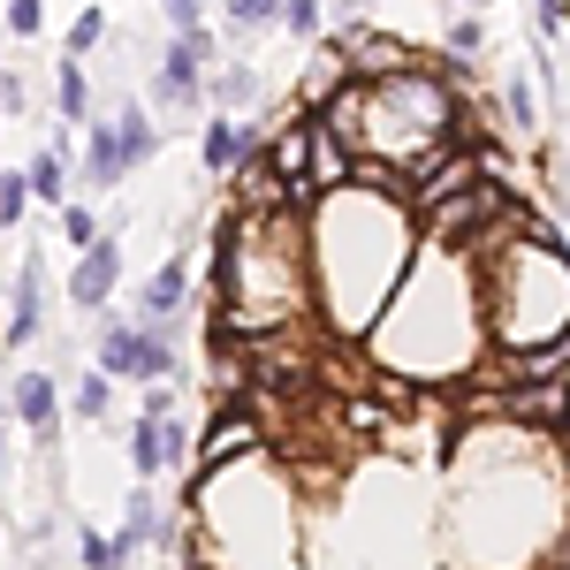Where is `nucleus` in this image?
I'll return each mask as SVG.
<instances>
[{
	"instance_id": "nucleus-27",
	"label": "nucleus",
	"mask_w": 570,
	"mask_h": 570,
	"mask_svg": "<svg viewBox=\"0 0 570 570\" xmlns=\"http://www.w3.org/2000/svg\"><path fill=\"white\" fill-rule=\"evenodd\" d=\"M0 16H8L16 39H39L46 31V0H0Z\"/></svg>"
},
{
	"instance_id": "nucleus-14",
	"label": "nucleus",
	"mask_w": 570,
	"mask_h": 570,
	"mask_svg": "<svg viewBox=\"0 0 570 570\" xmlns=\"http://www.w3.org/2000/svg\"><path fill=\"white\" fill-rule=\"evenodd\" d=\"M198 153H206V168H214V176H244V168H252V153H259V130H244V122L214 115L206 137H198Z\"/></svg>"
},
{
	"instance_id": "nucleus-8",
	"label": "nucleus",
	"mask_w": 570,
	"mask_h": 570,
	"mask_svg": "<svg viewBox=\"0 0 570 570\" xmlns=\"http://www.w3.org/2000/svg\"><path fill=\"white\" fill-rule=\"evenodd\" d=\"M214 85V31L198 23V31H176L168 53H160V69H153V107H168V115H190L198 99Z\"/></svg>"
},
{
	"instance_id": "nucleus-25",
	"label": "nucleus",
	"mask_w": 570,
	"mask_h": 570,
	"mask_svg": "<svg viewBox=\"0 0 570 570\" xmlns=\"http://www.w3.org/2000/svg\"><path fill=\"white\" fill-rule=\"evenodd\" d=\"M23 214H31V176H8L0 168V228H16Z\"/></svg>"
},
{
	"instance_id": "nucleus-32",
	"label": "nucleus",
	"mask_w": 570,
	"mask_h": 570,
	"mask_svg": "<svg viewBox=\"0 0 570 570\" xmlns=\"http://www.w3.org/2000/svg\"><path fill=\"white\" fill-rule=\"evenodd\" d=\"M8 434H16V411L0 403V472H8Z\"/></svg>"
},
{
	"instance_id": "nucleus-24",
	"label": "nucleus",
	"mask_w": 570,
	"mask_h": 570,
	"mask_svg": "<svg viewBox=\"0 0 570 570\" xmlns=\"http://www.w3.org/2000/svg\"><path fill=\"white\" fill-rule=\"evenodd\" d=\"M53 220H61V236H69L77 252H91V244H99V214H91V206H77V198H69Z\"/></svg>"
},
{
	"instance_id": "nucleus-26",
	"label": "nucleus",
	"mask_w": 570,
	"mask_h": 570,
	"mask_svg": "<svg viewBox=\"0 0 570 570\" xmlns=\"http://www.w3.org/2000/svg\"><path fill=\"white\" fill-rule=\"evenodd\" d=\"M99 39H107V8H85V16L69 23V39H61V46H69V53L85 61V53H91V46H99Z\"/></svg>"
},
{
	"instance_id": "nucleus-13",
	"label": "nucleus",
	"mask_w": 570,
	"mask_h": 570,
	"mask_svg": "<svg viewBox=\"0 0 570 570\" xmlns=\"http://www.w3.org/2000/svg\"><path fill=\"white\" fill-rule=\"evenodd\" d=\"M8 411H16V426H31L39 441H53V426H61V389H53V373H16V381H8Z\"/></svg>"
},
{
	"instance_id": "nucleus-23",
	"label": "nucleus",
	"mask_w": 570,
	"mask_h": 570,
	"mask_svg": "<svg viewBox=\"0 0 570 570\" xmlns=\"http://www.w3.org/2000/svg\"><path fill=\"white\" fill-rule=\"evenodd\" d=\"M441 46H449V61H480V46H487V31H480V8H464L449 31H441Z\"/></svg>"
},
{
	"instance_id": "nucleus-20",
	"label": "nucleus",
	"mask_w": 570,
	"mask_h": 570,
	"mask_svg": "<svg viewBox=\"0 0 570 570\" xmlns=\"http://www.w3.org/2000/svg\"><path fill=\"white\" fill-rule=\"evenodd\" d=\"M206 91H214L220 107H252V99H259V69H252V61H220Z\"/></svg>"
},
{
	"instance_id": "nucleus-11",
	"label": "nucleus",
	"mask_w": 570,
	"mask_h": 570,
	"mask_svg": "<svg viewBox=\"0 0 570 570\" xmlns=\"http://www.w3.org/2000/svg\"><path fill=\"white\" fill-rule=\"evenodd\" d=\"M115 289H122V244H115V236H99L85 259H77V274H69V305L107 312V305H115Z\"/></svg>"
},
{
	"instance_id": "nucleus-19",
	"label": "nucleus",
	"mask_w": 570,
	"mask_h": 570,
	"mask_svg": "<svg viewBox=\"0 0 570 570\" xmlns=\"http://www.w3.org/2000/svg\"><path fill=\"white\" fill-rule=\"evenodd\" d=\"M122 525L153 548V540H168V518H160V502H153V480H137L130 487V502H122Z\"/></svg>"
},
{
	"instance_id": "nucleus-29",
	"label": "nucleus",
	"mask_w": 570,
	"mask_h": 570,
	"mask_svg": "<svg viewBox=\"0 0 570 570\" xmlns=\"http://www.w3.org/2000/svg\"><path fill=\"white\" fill-rule=\"evenodd\" d=\"M510 122H518V130L540 122V107H532V77H510Z\"/></svg>"
},
{
	"instance_id": "nucleus-28",
	"label": "nucleus",
	"mask_w": 570,
	"mask_h": 570,
	"mask_svg": "<svg viewBox=\"0 0 570 570\" xmlns=\"http://www.w3.org/2000/svg\"><path fill=\"white\" fill-rule=\"evenodd\" d=\"M282 31L289 39H320V0H282Z\"/></svg>"
},
{
	"instance_id": "nucleus-4",
	"label": "nucleus",
	"mask_w": 570,
	"mask_h": 570,
	"mask_svg": "<svg viewBox=\"0 0 570 570\" xmlns=\"http://www.w3.org/2000/svg\"><path fill=\"white\" fill-rule=\"evenodd\" d=\"M320 122L343 137L365 168H381V176H426L441 160V145H449V130H456V99H449L441 77H419L403 61L389 77H373L365 91H343Z\"/></svg>"
},
{
	"instance_id": "nucleus-12",
	"label": "nucleus",
	"mask_w": 570,
	"mask_h": 570,
	"mask_svg": "<svg viewBox=\"0 0 570 570\" xmlns=\"http://www.w3.org/2000/svg\"><path fill=\"white\" fill-rule=\"evenodd\" d=\"M39 320H46V259L23 252V274H16V289H8V351L39 343Z\"/></svg>"
},
{
	"instance_id": "nucleus-5",
	"label": "nucleus",
	"mask_w": 570,
	"mask_h": 570,
	"mask_svg": "<svg viewBox=\"0 0 570 570\" xmlns=\"http://www.w3.org/2000/svg\"><path fill=\"white\" fill-rule=\"evenodd\" d=\"M220 320L236 327H274V320H297L305 312V282H312V236L305 220L289 214H244L220 236Z\"/></svg>"
},
{
	"instance_id": "nucleus-15",
	"label": "nucleus",
	"mask_w": 570,
	"mask_h": 570,
	"mask_svg": "<svg viewBox=\"0 0 570 570\" xmlns=\"http://www.w3.org/2000/svg\"><path fill=\"white\" fill-rule=\"evenodd\" d=\"M183 305H190V274H183V259H160L145 274V289H137V312L145 320H176Z\"/></svg>"
},
{
	"instance_id": "nucleus-9",
	"label": "nucleus",
	"mask_w": 570,
	"mask_h": 570,
	"mask_svg": "<svg viewBox=\"0 0 570 570\" xmlns=\"http://www.w3.org/2000/svg\"><path fill=\"white\" fill-rule=\"evenodd\" d=\"M130 464H137V480H168V472L183 464V419L176 411H137Z\"/></svg>"
},
{
	"instance_id": "nucleus-18",
	"label": "nucleus",
	"mask_w": 570,
	"mask_h": 570,
	"mask_svg": "<svg viewBox=\"0 0 570 570\" xmlns=\"http://www.w3.org/2000/svg\"><path fill=\"white\" fill-rule=\"evenodd\" d=\"M252 441H259L252 419H214V434H206V472L228 464V456H252Z\"/></svg>"
},
{
	"instance_id": "nucleus-22",
	"label": "nucleus",
	"mask_w": 570,
	"mask_h": 570,
	"mask_svg": "<svg viewBox=\"0 0 570 570\" xmlns=\"http://www.w3.org/2000/svg\"><path fill=\"white\" fill-rule=\"evenodd\" d=\"M228 31H282V0H228Z\"/></svg>"
},
{
	"instance_id": "nucleus-21",
	"label": "nucleus",
	"mask_w": 570,
	"mask_h": 570,
	"mask_svg": "<svg viewBox=\"0 0 570 570\" xmlns=\"http://www.w3.org/2000/svg\"><path fill=\"white\" fill-rule=\"evenodd\" d=\"M69 411H77V419H107V411H115V373H99V365H91L85 381L69 389Z\"/></svg>"
},
{
	"instance_id": "nucleus-16",
	"label": "nucleus",
	"mask_w": 570,
	"mask_h": 570,
	"mask_svg": "<svg viewBox=\"0 0 570 570\" xmlns=\"http://www.w3.org/2000/svg\"><path fill=\"white\" fill-rule=\"evenodd\" d=\"M53 115L61 122H91V77L77 53H61V69H53Z\"/></svg>"
},
{
	"instance_id": "nucleus-2",
	"label": "nucleus",
	"mask_w": 570,
	"mask_h": 570,
	"mask_svg": "<svg viewBox=\"0 0 570 570\" xmlns=\"http://www.w3.org/2000/svg\"><path fill=\"white\" fill-rule=\"evenodd\" d=\"M312 282H320V305L327 320L351 335V327H373L389 312L395 282L419 259V228H411V206L389 198L381 183H335L320 190L312 206Z\"/></svg>"
},
{
	"instance_id": "nucleus-3",
	"label": "nucleus",
	"mask_w": 570,
	"mask_h": 570,
	"mask_svg": "<svg viewBox=\"0 0 570 570\" xmlns=\"http://www.w3.org/2000/svg\"><path fill=\"white\" fill-rule=\"evenodd\" d=\"M373 327H381L373 351H381V365H395V373H411V381H449V373H464V365L480 357V335H487L480 274L464 259V244L434 228Z\"/></svg>"
},
{
	"instance_id": "nucleus-30",
	"label": "nucleus",
	"mask_w": 570,
	"mask_h": 570,
	"mask_svg": "<svg viewBox=\"0 0 570 570\" xmlns=\"http://www.w3.org/2000/svg\"><path fill=\"white\" fill-rule=\"evenodd\" d=\"M160 16H168V31H198L206 23V0H160Z\"/></svg>"
},
{
	"instance_id": "nucleus-1",
	"label": "nucleus",
	"mask_w": 570,
	"mask_h": 570,
	"mask_svg": "<svg viewBox=\"0 0 570 570\" xmlns=\"http://www.w3.org/2000/svg\"><path fill=\"white\" fill-rule=\"evenodd\" d=\"M563 464L548 441L525 426H480L456 449V487H449V525H456V563L464 570H532L563 525Z\"/></svg>"
},
{
	"instance_id": "nucleus-31",
	"label": "nucleus",
	"mask_w": 570,
	"mask_h": 570,
	"mask_svg": "<svg viewBox=\"0 0 570 570\" xmlns=\"http://www.w3.org/2000/svg\"><path fill=\"white\" fill-rule=\"evenodd\" d=\"M23 107H31V99H23V77L0 69V115H23Z\"/></svg>"
},
{
	"instance_id": "nucleus-7",
	"label": "nucleus",
	"mask_w": 570,
	"mask_h": 570,
	"mask_svg": "<svg viewBox=\"0 0 570 570\" xmlns=\"http://www.w3.org/2000/svg\"><path fill=\"white\" fill-rule=\"evenodd\" d=\"M91 357H99V373H115V381H168V373H176L168 320H145V312H99Z\"/></svg>"
},
{
	"instance_id": "nucleus-6",
	"label": "nucleus",
	"mask_w": 570,
	"mask_h": 570,
	"mask_svg": "<svg viewBox=\"0 0 570 570\" xmlns=\"http://www.w3.org/2000/svg\"><path fill=\"white\" fill-rule=\"evenodd\" d=\"M480 305L487 327L502 335V351H556V335L570 327V266L556 244H532L510 228V244L480 266Z\"/></svg>"
},
{
	"instance_id": "nucleus-17",
	"label": "nucleus",
	"mask_w": 570,
	"mask_h": 570,
	"mask_svg": "<svg viewBox=\"0 0 570 570\" xmlns=\"http://www.w3.org/2000/svg\"><path fill=\"white\" fill-rule=\"evenodd\" d=\"M23 176H31V198H39V206H53V214L69 206V168H61V153H53V145H46Z\"/></svg>"
},
{
	"instance_id": "nucleus-33",
	"label": "nucleus",
	"mask_w": 570,
	"mask_h": 570,
	"mask_svg": "<svg viewBox=\"0 0 570 570\" xmlns=\"http://www.w3.org/2000/svg\"><path fill=\"white\" fill-rule=\"evenodd\" d=\"M456 8H487V0H456Z\"/></svg>"
},
{
	"instance_id": "nucleus-10",
	"label": "nucleus",
	"mask_w": 570,
	"mask_h": 570,
	"mask_svg": "<svg viewBox=\"0 0 570 570\" xmlns=\"http://www.w3.org/2000/svg\"><path fill=\"white\" fill-rule=\"evenodd\" d=\"M130 168H137L130 130H122L115 115H107V122L91 115V122H85V183H91V190H115V183L130 176Z\"/></svg>"
}]
</instances>
